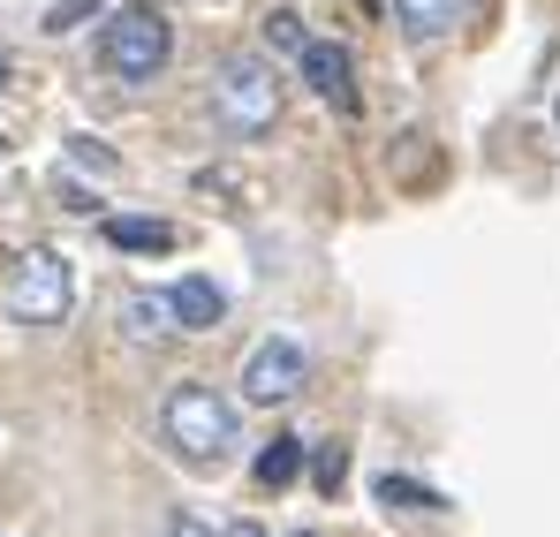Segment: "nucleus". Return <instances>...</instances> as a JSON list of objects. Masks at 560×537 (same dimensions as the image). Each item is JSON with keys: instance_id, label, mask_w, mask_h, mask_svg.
Listing matches in <instances>:
<instances>
[{"instance_id": "1", "label": "nucleus", "mask_w": 560, "mask_h": 537, "mask_svg": "<svg viewBox=\"0 0 560 537\" xmlns=\"http://www.w3.org/2000/svg\"><path fill=\"white\" fill-rule=\"evenodd\" d=\"M167 54H175V31H167V15H160V8H144V0L114 8V15H106V31H98V61H106L121 84L160 77V69H167Z\"/></svg>"}, {"instance_id": "2", "label": "nucleus", "mask_w": 560, "mask_h": 537, "mask_svg": "<svg viewBox=\"0 0 560 537\" xmlns=\"http://www.w3.org/2000/svg\"><path fill=\"white\" fill-rule=\"evenodd\" d=\"M280 106H288V98H280L266 61H250V54L220 61V77H212V114H220V129H235V137H273Z\"/></svg>"}, {"instance_id": "3", "label": "nucleus", "mask_w": 560, "mask_h": 537, "mask_svg": "<svg viewBox=\"0 0 560 537\" xmlns=\"http://www.w3.org/2000/svg\"><path fill=\"white\" fill-rule=\"evenodd\" d=\"M160 432L189 462H220V454L235 447V401L212 394V386H175L167 409H160Z\"/></svg>"}, {"instance_id": "4", "label": "nucleus", "mask_w": 560, "mask_h": 537, "mask_svg": "<svg viewBox=\"0 0 560 537\" xmlns=\"http://www.w3.org/2000/svg\"><path fill=\"white\" fill-rule=\"evenodd\" d=\"M69 303H77V272H69V258H54V250H31L15 266V280H8V295H0V311L15 326H61Z\"/></svg>"}, {"instance_id": "5", "label": "nucleus", "mask_w": 560, "mask_h": 537, "mask_svg": "<svg viewBox=\"0 0 560 537\" xmlns=\"http://www.w3.org/2000/svg\"><path fill=\"white\" fill-rule=\"evenodd\" d=\"M303 371H311V357H303L295 341H258V349H250V363H243V401L280 409V401L303 386Z\"/></svg>"}, {"instance_id": "6", "label": "nucleus", "mask_w": 560, "mask_h": 537, "mask_svg": "<svg viewBox=\"0 0 560 537\" xmlns=\"http://www.w3.org/2000/svg\"><path fill=\"white\" fill-rule=\"evenodd\" d=\"M295 69H303V84L318 91L334 114H357V69H349V46H334V38H303V46H295Z\"/></svg>"}, {"instance_id": "7", "label": "nucleus", "mask_w": 560, "mask_h": 537, "mask_svg": "<svg viewBox=\"0 0 560 537\" xmlns=\"http://www.w3.org/2000/svg\"><path fill=\"white\" fill-rule=\"evenodd\" d=\"M114 326H121V341H137V349H167V341L183 334L160 288H129V295H121V311H114Z\"/></svg>"}, {"instance_id": "8", "label": "nucleus", "mask_w": 560, "mask_h": 537, "mask_svg": "<svg viewBox=\"0 0 560 537\" xmlns=\"http://www.w3.org/2000/svg\"><path fill=\"white\" fill-rule=\"evenodd\" d=\"M160 295H167V311H175L183 334H212V326L228 318V295H220L212 280H175V288H160Z\"/></svg>"}, {"instance_id": "9", "label": "nucleus", "mask_w": 560, "mask_h": 537, "mask_svg": "<svg viewBox=\"0 0 560 537\" xmlns=\"http://www.w3.org/2000/svg\"><path fill=\"white\" fill-rule=\"evenodd\" d=\"M98 235H106L114 250H137V258H167V250H175V227H167V220H121V212H114V220H98Z\"/></svg>"}, {"instance_id": "10", "label": "nucleus", "mask_w": 560, "mask_h": 537, "mask_svg": "<svg viewBox=\"0 0 560 537\" xmlns=\"http://www.w3.org/2000/svg\"><path fill=\"white\" fill-rule=\"evenodd\" d=\"M394 23L409 38H447L463 23V0H394Z\"/></svg>"}, {"instance_id": "11", "label": "nucleus", "mask_w": 560, "mask_h": 537, "mask_svg": "<svg viewBox=\"0 0 560 537\" xmlns=\"http://www.w3.org/2000/svg\"><path fill=\"white\" fill-rule=\"evenodd\" d=\"M295 477H303V440H288V432L266 440V454H258V485H266V492H288Z\"/></svg>"}, {"instance_id": "12", "label": "nucleus", "mask_w": 560, "mask_h": 537, "mask_svg": "<svg viewBox=\"0 0 560 537\" xmlns=\"http://www.w3.org/2000/svg\"><path fill=\"white\" fill-rule=\"evenodd\" d=\"M378 500L401 507V515H440V507H447L440 492H424V485H409V477H378Z\"/></svg>"}, {"instance_id": "13", "label": "nucleus", "mask_w": 560, "mask_h": 537, "mask_svg": "<svg viewBox=\"0 0 560 537\" xmlns=\"http://www.w3.org/2000/svg\"><path fill=\"white\" fill-rule=\"evenodd\" d=\"M98 8H106V0H54V8H46V31L61 38V31H77V23H84V15H98Z\"/></svg>"}, {"instance_id": "14", "label": "nucleus", "mask_w": 560, "mask_h": 537, "mask_svg": "<svg viewBox=\"0 0 560 537\" xmlns=\"http://www.w3.org/2000/svg\"><path fill=\"white\" fill-rule=\"evenodd\" d=\"M341 477H349V447L326 440V447H318V492H341Z\"/></svg>"}, {"instance_id": "15", "label": "nucleus", "mask_w": 560, "mask_h": 537, "mask_svg": "<svg viewBox=\"0 0 560 537\" xmlns=\"http://www.w3.org/2000/svg\"><path fill=\"white\" fill-rule=\"evenodd\" d=\"M266 38H273L280 54H295V46H303V23H295L288 8H273V15H266Z\"/></svg>"}, {"instance_id": "16", "label": "nucleus", "mask_w": 560, "mask_h": 537, "mask_svg": "<svg viewBox=\"0 0 560 537\" xmlns=\"http://www.w3.org/2000/svg\"><path fill=\"white\" fill-rule=\"evenodd\" d=\"M167 537H212V530H205L197 515H175V523H167Z\"/></svg>"}, {"instance_id": "17", "label": "nucleus", "mask_w": 560, "mask_h": 537, "mask_svg": "<svg viewBox=\"0 0 560 537\" xmlns=\"http://www.w3.org/2000/svg\"><path fill=\"white\" fill-rule=\"evenodd\" d=\"M228 537H266V530L258 523H228Z\"/></svg>"}, {"instance_id": "18", "label": "nucleus", "mask_w": 560, "mask_h": 537, "mask_svg": "<svg viewBox=\"0 0 560 537\" xmlns=\"http://www.w3.org/2000/svg\"><path fill=\"white\" fill-rule=\"evenodd\" d=\"M0 77H8V54H0Z\"/></svg>"}, {"instance_id": "19", "label": "nucleus", "mask_w": 560, "mask_h": 537, "mask_svg": "<svg viewBox=\"0 0 560 537\" xmlns=\"http://www.w3.org/2000/svg\"><path fill=\"white\" fill-rule=\"evenodd\" d=\"M295 537H318V530H295Z\"/></svg>"}, {"instance_id": "20", "label": "nucleus", "mask_w": 560, "mask_h": 537, "mask_svg": "<svg viewBox=\"0 0 560 537\" xmlns=\"http://www.w3.org/2000/svg\"><path fill=\"white\" fill-rule=\"evenodd\" d=\"M553 121H560V98H553Z\"/></svg>"}]
</instances>
